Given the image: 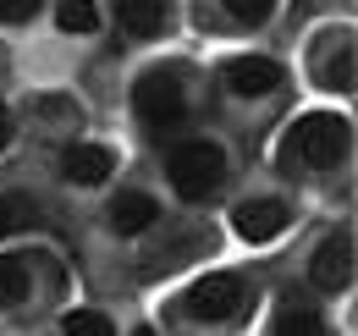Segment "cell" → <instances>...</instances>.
Returning <instances> with one entry per match:
<instances>
[{
  "label": "cell",
  "instance_id": "obj_15",
  "mask_svg": "<svg viewBox=\"0 0 358 336\" xmlns=\"http://www.w3.org/2000/svg\"><path fill=\"white\" fill-rule=\"evenodd\" d=\"M66 336H116V331H110V320H105V314L78 309V314H66Z\"/></svg>",
  "mask_w": 358,
  "mask_h": 336
},
{
  "label": "cell",
  "instance_id": "obj_18",
  "mask_svg": "<svg viewBox=\"0 0 358 336\" xmlns=\"http://www.w3.org/2000/svg\"><path fill=\"white\" fill-rule=\"evenodd\" d=\"M6 226H11V210H6V204H0V237H6Z\"/></svg>",
  "mask_w": 358,
  "mask_h": 336
},
{
  "label": "cell",
  "instance_id": "obj_9",
  "mask_svg": "<svg viewBox=\"0 0 358 336\" xmlns=\"http://www.w3.org/2000/svg\"><path fill=\"white\" fill-rule=\"evenodd\" d=\"M155 220H160V204H155L149 193H116V204H110V226H116L122 237L149 232Z\"/></svg>",
  "mask_w": 358,
  "mask_h": 336
},
{
  "label": "cell",
  "instance_id": "obj_10",
  "mask_svg": "<svg viewBox=\"0 0 358 336\" xmlns=\"http://www.w3.org/2000/svg\"><path fill=\"white\" fill-rule=\"evenodd\" d=\"M116 17L133 39H155L166 28V0H116Z\"/></svg>",
  "mask_w": 358,
  "mask_h": 336
},
{
  "label": "cell",
  "instance_id": "obj_5",
  "mask_svg": "<svg viewBox=\"0 0 358 336\" xmlns=\"http://www.w3.org/2000/svg\"><path fill=\"white\" fill-rule=\"evenodd\" d=\"M309 276L320 293H348V281H353V237L348 232L325 237L320 253H314V265H309Z\"/></svg>",
  "mask_w": 358,
  "mask_h": 336
},
{
  "label": "cell",
  "instance_id": "obj_11",
  "mask_svg": "<svg viewBox=\"0 0 358 336\" xmlns=\"http://www.w3.org/2000/svg\"><path fill=\"white\" fill-rule=\"evenodd\" d=\"M270 336H325V326H320V314H314L309 303H281L275 309V326H270Z\"/></svg>",
  "mask_w": 358,
  "mask_h": 336
},
{
  "label": "cell",
  "instance_id": "obj_4",
  "mask_svg": "<svg viewBox=\"0 0 358 336\" xmlns=\"http://www.w3.org/2000/svg\"><path fill=\"white\" fill-rule=\"evenodd\" d=\"M237 309H243V281L226 276V270L204 276V281L187 293V314H193V320H231Z\"/></svg>",
  "mask_w": 358,
  "mask_h": 336
},
{
  "label": "cell",
  "instance_id": "obj_17",
  "mask_svg": "<svg viewBox=\"0 0 358 336\" xmlns=\"http://www.w3.org/2000/svg\"><path fill=\"white\" fill-rule=\"evenodd\" d=\"M6 138H11V111L0 105V149H6Z\"/></svg>",
  "mask_w": 358,
  "mask_h": 336
},
{
  "label": "cell",
  "instance_id": "obj_6",
  "mask_svg": "<svg viewBox=\"0 0 358 336\" xmlns=\"http://www.w3.org/2000/svg\"><path fill=\"white\" fill-rule=\"evenodd\" d=\"M231 226H237V237H243V243H270V237H281V226H287V204H275V199L237 204Z\"/></svg>",
  "mask_w": 358,
  "mask_h": 336
},
{
  "label": "cell",
  "instance_id": "obj_13",
  "mask_svg": "<svg viewBox=\"0 0 358 336\" xmlns=\"http://www.w3.org/2000/svg\"><path fill=\"white\" fill-rule=\"evenodd\" d=\"M28 298V265L22 259H0V303H22Z\"/></svg>",
  "mask_w": 358,
  "mask_h": 336
},
{
  "label": "cell",
  "instance_id": "obj_1",
  "mask_svg": "<svg viewBox=\"0 0 358 336\" xmlns=\"http://www.w3.org/2000/svg\"><path fill=\"white\" fill-rule=\"evenodd\" d=\"M171 182H177V193L187 199V204H199V199H210L215 188H221L226 176V155L221 144H210V138H187V144H177L171 149Z\"/></svg>",
  "mask_w": 358,
  "mask_h": 336
},
{
  "label": "cell",
  "instance_id": "obj_14",
  "mask_svg": "<svg viewBox=\"0 0 358 336\" xmlns=\"http://www.w3.org/2000/svg\"><path fill=\"white\" fill-rule=\"evenodd\" d=\"M226 11H231V22H243V28H259L270 11H275V0H226Z\"/></svg>",
  "mask_w": 358,
  "mask_h": 336
},
{
  "label": "cell",
  "instance_id": "obj_19",
  "mask_svg": "<svg viewBox=\"0 0 358 336\" xmlns=\"http://www.w3.org/2000/svg\"><path fill=\"white\" fill-rule=\"evenodd\" d=\"M133 336H155V331H133Z\"/></svg>",
  "mask_w": 358,
  "mask_h": 336
},
{
  "label": "cell",
  "instance_id": "obj_7",
  "mask_svg": "<svg viewBox=\"0 0 358 336\" xmlns=\"http://www.w3.org/2000/svg\"><path fill=\"white\" fill-rule=\"evenodd\" d=\"M281 61H265V55H243V61H231L226 66V83H231V94H270V88H281Z\"/></svg>",
  "mask_w": 358,
  "mask_h": 336
},
{
  "label": "cell",
  "instance_id": "obj_12",
  "mask_svg": "<svg viewBox=\"0 0 358 336\" xmlns=\"http://www.w3.org/2000/svg\"><path fill=\"white\" fill-rule=\"evenodd\" d=\"M55 22L66 34H94L99 28V6L94 0H55Z\"/></svg>",
  "mask_w": 358,
  "mask_h": 336
},
{
  "label": "cell",
  "instance_id": "obj_20",
  "mask_svg": "<svg viewBox=\"0 0 358 336\" xmlns=\"http://www.w3.org/2000/svg\"><path fill=\"white\" fill-rule=\"evenodd\" d=\"M292 6H309V0H292Z\"/></svg>",
  "mask_w": 358,
  "mask_h": 336
},
{
  "label": "cell",
  "instance_id": "obj_8",
  "mask_svg": "<svg viewBox=\"0 0 358 336\" xmlns=\"http://www.w3.org/2000/svg\"><path fill=\"white\" fill-rule=\"evenodd\" d=\"M61 166H66V182L94 188V182H105V176L116 171V155H110V149H99V144H72Z\"/></svg>",
  "mask_w": 358,
  "mask_h": 336
},
{
  "label": "cell",
  "instance_id": "obj_2",
  "mask_svg": "<svg viewBox=\"0 0 358 336\" xmlns=\"http://www.w3.org/2000/svg\"><path fill=\"white\" fill-rule=\"evenodd\" d=\"M133 105H138V122L149 127V132H177L182 116H187L182 78H177V72H149V78H138Z\"/></svg>",
  "mask_w": 358,
  "mask_h": 336
},
{
  "label": "cell",
  "instance_id": "obj_16",
  "mask_svg": "<svg viewBox=\"0 0 358 336\" xmlns=\"http://www.w3.org/2000/svg\"><path fill=\"white\" fill-rule=\"evenodd\" d=\"M39 0H0V22H34Z\"/></svg>",
  "mask_w": 358,
  "mask_h": 336
},
{
  "label": "cell",
  "instance_id": "obj_3",
  "mask_svg": "<svg viewBox=\"0 0 358 336\" xmlns=\"http://www.w3.org/2000/svg\"><path fill=\"white\" fill-rule=\"evenodd\" d=\"M292 144H298V160L314 171H331L348 155V122L342 116H303L292 127Z\"/></svg>",
  "mask_w": 358,
  "mask_h": 336
}]
</instances>
